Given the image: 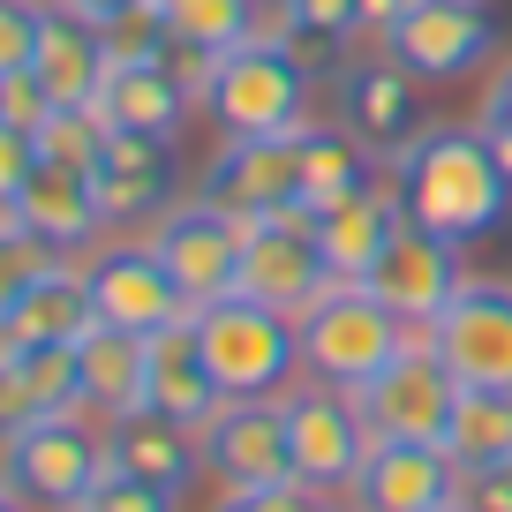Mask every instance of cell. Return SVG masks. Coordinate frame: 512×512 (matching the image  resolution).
I'll list each match as a JSON object with an SVG mask.
<instances>
[{"instance_id":"6da1fadb","label":"cell","mask_w":512,"mask_h":512,"mask_svg":"<svg viewBox=\"0 0 512 512\" xmlns=\"http://www.w3.org/2000/svg\"><path fill=\"white\" fill-rule=\"evenodd\" d=\"M392 196H400V211L415 226H430V234L445 241H490L497 226L512 219V174L497 166L490 136H482V121H437L422 128L415 144L392 159Z\"/></svg>"},{"instance_id":"7a4b0ae2","label":"cell","mask_w":512,"mask_h":512,"mask_svg":"<svg viewBox=\"0 0 512 512\" xmlns=\"http://www.w3.org/2000/svg\"><path fill=\"white\" fill-rule=\"evenodd\" d=\"M196 106L219 121L234 144H272V136H302L309 128V68L279 38H249V46L219 53L196 83Z\"/></svg>"},{"instance_id":"3957f363","label":"cell","mask_w":512,"mask_h":512,"mask_svg":"<svg viewBox=\"0 0 512 512\" xmlns=\"http://www.w3.org/2000/svg\"><path fill=\"white\" fill-rule=\"evenodd\" d=\"M196 347H204L211 377L226 384V400H279L294 384L302 362V324L272 302H249V294H219V302H196L189 317Z\"/></svg>"},{"instance_id":"277c9868","label":"cell","mask_w":512,"mask_h":512,"mask_svg":"<svg viewBox=\"0 0 512 512\" xmlns=\"http://www.w3.org/2000/svg\"><path fill=\"white\" fill-rule=\"evenodd\" d=\"M294 324H302V369L317 384H339V392H362V384L377 377V369H392V354H407V339H415L362 279H332Z\"/></svg>"},{"instance_id":"5b68a950","label":"cell","mask_w":512,"mask_h":512,"mask_svg":"<svg viewBox=\"0 0 512 512\" xmlns=\"http://www.w3.org/2000/svg\"><path fill=\"white\" fill-rule=\"evenodd\" d=\"M0 467L31 512H83L106 475V437L83 430V415H38L16 437H0Z\"/></svg>"},{"instance_id":"8992f818","label":"cell","mask_w":512,"mask_h":512,"mask_svg":"<svg viewBox=\"0 0 512 512\" xmlns=\"http://www.w3.org/2000/svg\"><path fill=\"white\" fill-rule=\"evenodd\" d=\"M362 400V422L369 437H407V445H445L452 430V407H460V377H452L445 362H437L430 332L407 339V354H392V369H377V377L354 392Z\"/></svg>"},{"instance_id":"52a82bcc","label":"cell","mask_w":512,"mask_h":512,"mask_svg":"<svg viewBox=\"0 0 512 512\" xmlns=\"http://www.w3.org/2000/svg\"><path fill=\"white\" fill-rule=\"evenodd\" d=\"M287 407V445H294V482L302 490H354L369 460V422H362V400L339 392V384H294L279 392Z\"/></svg>"},{"instance_id":"ba28073f","label":"cell","mask_w":512,"mask_h":512,"mask_svg":"<svg viewBox=\"0 0 512 512\" xmlns=\"http://www.w3.org/2000/svg\"><path fill=\"white\" fill-rule=\"evenodd\" d=\"M83 279H91L98 324H113V332L159 339V332H174V324L196 317V302L181 294V279L166 272V256L151 249V241H113V249H98L91 264H83Z\"/></svg>"},{"instance_id":"9c48e42d","label":"cell","mask_w":512,"mask_h":512,"mask_svg":"<svg viewBox=\"0 0 512 512\" xmlns=\"http://www.w3.org/2000/svg\"><path fill=\"white\" fill-rule=\"evenodd\" d=\"M384 53L422 83H460L497 53V23L482 0H407L400 23L384 31Z\"/></svg>"},{"instance_id":"30bf717a","label":"cell","mask_w":512,"mask_h":512,"mask_svg":"<svg viewBox=\"0 0 512 512\" xmlns=\"http://www.w3.org/2000/svg\"><path fill=\"white\" fill-rule=\"evenodd\" d=\"M430 347L467 392H512V287L467 279L452 309L430 324Z\"/></svg>"},{"instance_id":"8fae6325","label":"cell","mask_w":512,"mask_h":512,"mask_svg":"<svg viewBox=\"0 0 512 512\" xmlns=\"http://www.w3.org/2000/svg\"><path fill=\"white\" fill-rule=\"evenodd\" d=\"M362 287L377 294V302L392 309L407 332H430V324L452 309V294L467 287V272H460V241H445V234H430V226L400 219L392 249L377 256V272H369Z\"/></svg>"},{"instance_id":"7c38bea8","label":"cell","mask_w":512,"mask_h":512,"mask_svg":"<svg viewBox=\"0 0 512 512\" xmlns=\"http://www.w3.org/2000/svg\"><path fill=\"white\" fill-rule=\"evenodd\" d=\"M415 68H400L392 53H362V61L332 68V106L339 128H354L377 159H400L407 144L422 136V98H415Z\"/></svg>"},{"instance_id":"4fadbf2b","label":"cell","mask_w":512,"mask_h":512,"mask_svg":"<svg viewBox=\"0 0 512 512\" xmlns=\"http://www.w3.org/2000/svg\"><path fill=\"white\" fill-rule=\"evenodd\" d=\"M324 287H332V264H324L317 234H309V211H279V219H256V226H249L234 294H249V302H272V309H287V317H302Z\"/></svg>"},{"instance_id":"5bb4252c","label":"cell","mask_w":512,"mask_h":512,"mask_svg":"<svg viewBox=\"0 0 512 512\" xmlns=\"http://www.w3.org/2000/svg\"><path fill=\"white\" fill-rule=\"evenodd\" d=\"M241 241H249V219L204 204V196L174 204L159 226H151V249L166 256V272L181 279V294H189V302H219V294H234V279H241Z\"/></svg>"},{"instance_id":"9a60e30c","label":"cell","mask_w":512,"mask_h":512,"mask_svg":"<svg viewBox=\"0 0 512 512\" xmlns=\"http://www.w3.org/2000/svg\"><path fill=\"white\" fill-rule=\"evenodd\" d=\"M196 445H204V475H219L226 490L294 482V445H287V407L279 400H226L196 430Z\"/></svg>"},{"instance_id":"2e32d148","label":"cell","mask_w":512,"mask_h":512,"mask_svg":"<svg viewBox=\"0 0 512 512\" xmlns=\"http://www.w3.org/2000/svg\"><path fill=\"white\" fill-rule=\"evenodd\" d=\"M196 196L234 219H279V211H302V174H294V136H272V144H234L226 136L219 159L204 166Z\"/></svg>"},{"instance_id":"e0dca14e","label":"cell","mask_w":512,"mask_h":512,"mask_svg":"<svg viewBox=\"0 0 512 512\" xmlns=\"http://www.w3.org/2000/svg\"><path fill=\"white\" fill-rule=\"evenodd\" d=\"M354 505L362 512H452L460 505V460L445 445L377 437L362 475H354Z\"/></svg>"},{"instance_id":"ac0fdd59","label":"cell","mask_w":512,"mask_h":512,"mask_svg":"<svg viewBox=\"0 0 512 512\" xmlns=\"http://www.w3.org/2000/svg\"><path fill=\"white\" fill-rule=\"evenodd\" d=\"M174 181H181L174 144H159V136H121V128L106 136V151H98V166H91L106 226H159L166 211H174Z\"/></svg>"},{"instance_id":"d6986e66","label":"cell","mask_w":512,"mask_h":512,"mask_svg":"<svg viewBox=\"0 0 512 512\" xmlns=\"http://www.w3.org/2000/svg\"><path fill=\"white\" fill-rule=\"evenodd\" d=\"M91 106L106 113V128H121V136L181 144V121H189V106H196V83L174 68V53H144V61H113Z\"/></svg>"},{"instance_id":"ffe728a7","label":"cell","mask_w":512,"mask_h":512,"mask_svg":"<svg viewBox=\"0 0 512 512\" xmlns=\"http://www.w3.org/2000/svg\"><path fill=\"white\" fill-rule=\"evenodd\" d=\"M106 460L128 467V475L159 482V490H189L196 475H204V445H196V430H181L174 415H159V407H128V415L106 422Z\"/></svg>"},{"instance_id":"44dd1931","label":"cell","mask_w":512,"mask_h":512,"mask_svg":"<svg viewBox=\"0 0 512 512\" xmlns=\"http://www.w3.org/2000/svg\"><path fill=\"white\" fill-rule=\"evenodd\" d=\"M400 196H392V181L384 189H362L347 196V204L332 211H309V234H317L324 264H332V279H369L377 272V256L392 249V234H400Z\"/></svg>"},{"instance_id":"7402d4cb","label":"cell","mask_w":512,"mask_h":512,"mask_svg":"<svg viewBox=\"0 0 512 512\" xmlns=\"http://www.w3.org/2000/svg\"><path fill=\"white\" fill-rule=\"evenodd\" d=\"M144 407L174 415L181 430H204V422L226 407V384L211 377V362H204V347H196L189 324H174V332L151 339V362H144Z\"/></svg>"},{"instance_id":"603a6c76","label":"cell","mask_w":512,"mask_h":512,"mask_svg":"<svg viewBox=\"0 0 512 512\" xmlns=\"http://www.w3.org/2000/svg\"><path fill=\"white\" fill-rule=\"evenodd\" d=\"M16 226H31L38 241H46L53 256L83 249V241H98V226H106V211H98V189L91 174H76V166H46L38 159L31 189L16 196V211H8Z\"/></svg>"},{"instance_id":"cb8c5ba5","label":"cell","mask_w":512,"mask_h":512,"mask_svg":"<svg viewBox=\"0 0 512 512\" xmlns=\"http://www.w3.org/2000/svg\"><path fill=\"white\" fill-rule=\"evenodd\" d=\"M91 332H98V302H91V279L68 272V256L0 317V347H53V339L76 347V339H91Z\"/></svg>"},{"instance_id":"d4e9b609","label":"cell","mask_w":512,"mask_h":512,"mask_svg":"<svg viewBox=\"0 0 512 512\" xmlns=\"http://www.w3.org/2000/svg\"><path fill=\"white\" fill-rule=\"evenodd\" d=\"M294 174H302V211H332L347 196L377 189V151L339 121H309L294 136Z\"/></svg>"},{"instance_id":"484cf974","label":"cell","mask_w":512,"mask_h":512,"mask_svg":"<svg viewBox=\"0 0 512 512\" xmlns=\"http://www.w3.org/2000/svg\"><path fill=\"white\" fill-rule=\"evenodd\" d=\"M31 68H38V83L53 91V106H91L98 83H106V68H113L106 31L53 0V8H46V38H38V61Z\"/></svg>"},{"instance_id":"4316f807","label":"cell","mask_w":512,"mask_h":512,"mask_svg":"<svg viewBox=\"0 0 512 512\" xmlns=\"http://www.w3.org/2000/svg\"><path fill=\"white\" fill-rule=\"evenodd\" d=\"M159 23H166V46L174 53H219L264 38V0H159Z\"/></svg>"},{"instance_id":"83f0119b","label":"cell","mask_w":512,"mask_h":512,"mask_svg":"<svg viewBox=\"0 0 512 512\" xmlns=\"http://www.w3.org/2000/svg\"><path fill=\"white\" fill-rule=\"evenodd\" d=\"M144 362H151V339L98 324L83 339V407H106V422L144 407Z\"/></svg>"},{"instance_id":"f1b7e54d","label":"cell","mask_w":512,"mask_h":512,"mask_svg":"<svg viewBox=\"0 0 512 512\" xmlns=\"http://www.w3.org/2000/svg\"><path fill=\"white\" fill-rule=\"evenodd\" d=\"M445 452H452L460 467L512 460V392H467V384H460V407H452Z\"/></svg>"},{"instance_id":"f546056e","label":"cell","mask_w":512,"mask_h":512,"mask_svg":"<svg viewBox=\"0 0 512 512\" xmlns=\"http://www.w3.org/2000/svg\"><path fill=\"white\" fill-rule=\"evenodd\" d=\"M279 16H287V46H294V61L317 76V68L339 53V38L362 31V0H279Z\"/></svg>"},{"instance_id":"4dcf8cb0","label":"cell","mask_w":512,"mask_h":512,"mask_svg":"<svg viewBox=\"0 0 512 512\" xmlns=\"http://www.w3.org/2000/svg\"><path fill=\"white\" fill-rule=\"evenodd\" d=\"M16 362H23V384H31V400H38V415H76L83 407V339L76 347H16Z\"/></svg>"},{"instance_id":"1f68e13d","label":"cell","mask_w":512,"mask_h":512,"mask_svg":"<svg viewBox=\"0 0 512 512\" xmlns=\"http://www.w3.org/2000/svg\"><path fill=\"white\" fill-rule=\"evenodd\" d=\"M106 113L98 106H53L46 121H38V159L46 166H76V174H91L98 151H106Z\"/></svg>"},{"instance_id":"d6a6232c","label":"cell","mask_w":512,"mask_h":512,"mask_svg":"<svg viewBox=\"0 0 512 512\" xmlns=\"http://www.w3.org/2000/svg\"><path fill=\"white\" fill-rule=\"evenodd\" d=\"M53 264H61V256H53L46 241L31 234V226H16L8 211H0V317H8V309H16L23 294H31L38 279L53 272Z\"/></svg>"},{"instance_id":"836d02e7","label":"cell","mask_w":512,"mask_h":512,"mask_svg":"<svg viewBox=\"0 0 512 512\" xmlns=\"http://www.w3.org/2000/svg\"><path fill=\"white\" fill-rule=\"evenodd\" d=\"M174 505H181L174 490L128 475V467H113V460H106V475H98V490L83 497V512H174Z\"/></svg>"},{"instance_id":"e575fe53","label":"cell","mask_w":512,"mask_h":512,"mask_svg":"<svg viewBox=\"0 0 512 512\" xmlns=\"http://www.w3.org/2000/svg\"><path fill=\"white\" fill-rule=\"evenodd\" d=\"M38 38H46V8L38 0H0V76H23L38 61Z\"/></svg>"},{"instance_id":"d590c367","label":"cell","mask_w":512,"mask_h":512,"mask_svg":"<svg viewBox=\"0 0 512 512\" xmlns=\"http://www.w3.org/2000/svg\"><path fill=\"white\" fill-rule=\"evenodd\" d=\"M31 174H38V128L0 121V211H16V196L31 189Z\"/></svg>"},{"instance_id":"8d00e7d4","label":"cell","mask_w":512,"mask_h":512,"mask_svg":"<svg viewBox=\"0 0 512 512\" xmlns=\"http://www.w3.org/2000/svg\"><path fill=\"white\" fill-rule=\"evenodd\" d=\"M460 512H512V460L460 467Z\"/></svg>"},{"instance_id":"74e56055","label":"cell","mask_w":512,"mask_h":512,"mask_svg":"<svg viewBox=\"0 0 512 512\" xmlns=\"http://www.w3.org/2000/svg\"><path fill=\"white\" fill-rule=\"evenodd\" d=\"M211 512H324L317 490H302V482H272V490H226Z\"/></svg>"},{"instance_id":"f35d334b","label":"cell","mask_w":512,"mask_h":512,"mask_svg":"<svg viewBox=\"0 0 512 512\" xmlns=\"http://www.w3.org/2000/svg\"><path fill=\"white\" fill-rule=\"evenodd\" d=\"M23 422H38V400H31V384H23L16 347H0V437H16Z\"/></svg>"},{"instance_id":"ab89813d","label":"cell","mask_w":512,"mask_h":512,"mask_svg":"<svg viewBox=\"0 0 512 512\" xmlns=\"http://www.w3.org/2000/svg\"><path fill=\"white\" fill-rule=\"evenodd\" d=\"M53 113V91L38 83V68H23V76H8V121H23V128H38Z\"/></svg>"},{"instance_id":"60d3db41","label":"cell","mask_w":512,"mask_h":512,"mask_svg":"<svg viewBox=\"0 0 512 512\" xmlns=\"http://www.w3.org/2000/svg\"><path fill=\"white\" fill-rule=\"evenodd\" d=\"M482 128H512V53L497 61V76L482 83Z\"/></svg>"},{"instance_id":"b9f144b4","label":"cell","mask_w":512,"mask_h":512,"mask_svg":"<svg viewBox=\"0 0 512 512\" xmlns=\"http://www.w3.org/2000/svg\"><path fill=\"white\" fill-rule=\"evenodd\" d=\"M61 8H76L83 23H98V31H106V23H113V16H128L136 0H61Z\"/></svg>"},{"instance_id":"7bdbcfd3","label":"cell","mask_w":512,"mask_h":512,"mask_svg":"<svg viewBox=\"0 0 512 512\" xmlns=\"http://www.w3.org/2000/svg\"><path fill=\"white\" fill-rule=\"evenodd\" d=\"M482 136H490V151H497V166H505V174H512V128H482Z\"/></svg>"},{"instance_id":"ee69618b","label":"cell","mask_w":512,"mask_h":512,"mask_svg":"<svg viewBox=\"0 0 512 512\" xmlns=\"http://www.w3.org/2000/svg\"><path fill=\"white\" fill-rule=\"evenodd\" d=\"M0 512H23V497H16V490H0Z\"/></svg>"},{"instance_id":"f6af8a7d","label":"cell","mask_w":512,"mask_h":512,"mask_svg":"<svg viewBox=\"0 0 512 512\" xmlns=\"http://www.w3.org/2000/svg\"><path fill=\"white\" fill-rule=\"evenodd\" d=\"M0 121H8V76H0Z\"/></svg>"},{"instance_id":"bcb514c9","label":"cell","mask_w":512,"mask_h":512,"mask_svg":"<svg viewBox=\"0 0 512 512\" xmlns=\"http://www.w3.org/2000/svg\"><path fill=\"white\" fill-rule=\"evenodd\" d=\"M0 490H8V467H0Z\"/></svg>"},{"instance_id":"7dc6e473","label":"cell","mask_w":512,"mask_h":512,"mask_svg":"<svg viewBox=\"0 0 512 512\" xmlns=\"http://www.w3.org/2000/svg\"><path fill=\"white\" fill-rule=\"evenodd\" d=\"M354 512H362V505H354Z\"/></svg>"},{"instance_id":"c3c4849f","label":"cell","mask_w":512,"mask_h":512,"mask_svg":"<svg viewBox=\"0 0 512 512\" xmlns=\"http://www.w3.org/2000/svg\"><path fill=\"white\" fill-rule=\"evenodd\" d=\"M452 512H460V505H452Z\"/></svg>"}]
</instances>
